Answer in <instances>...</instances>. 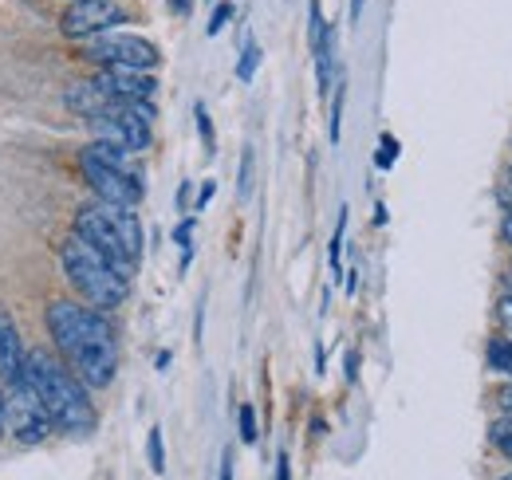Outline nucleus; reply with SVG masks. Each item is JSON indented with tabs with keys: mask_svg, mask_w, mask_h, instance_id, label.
Segmentation results:
<instances>
[{
	"mask_svg": "<svg viewBox=\"0 0 512 480\" xmlns=\"http://www.w3.org/2000/svg\"><path fill=\"white\" fill-rule=\"evenodd\" d=\"M48 331L87 390H107L115 382L119 339H115V327L107 323V311H95V307L75 300H52L48 303Z\"/></svg>",
	"mask_w": 512,
	"mask_h": 480,
	"instance_id": "1",
	"label": "nucleus"
},
{
	"mask_svg": "<svg viewBox=\"0 0 512 480\" xmlns=\"http://www.w3.org/2000/svg\"><path fill=\"white\" fill-rule=\"evenodd\" d=\"M99 87L107 95H115L119 103H150L158 95V79L154 71H99L95 75Z\"/></svg>",
	"mask_w": 512,
	"mask_h": 480,
	"instance_id": "12",
	"label": "nucleus"
},
{
	"mask_svg": "<svg viewBox=\"0 0 512 480\" xmlns=\"http://www.w3.org/2000/svg\"><path fill=\"white\" fill-rule=\"evenodd\" d=\"M375 225H386V205H375Z\"/></svg>",
	"mask_w": 512,
	"mask_h": 480,
	"instance_id": "34",
	"label": "nucleus"
},
{
	"mask_svg": "<svg viewBox=\"0 0 512 480\" xmlns=\"http://www.w3.org/2000/svg\"><path fill=\"white\" fill-rule=\"evenodd\" d=\"M75 237H83L91 248H99L107 256V264L123 276L138 272L142 260V221L134 217V209L123 205H107V201H91L75 213Z\"/></svg>",
	"mask_w": 512,
	"mask_h": 480,
	"instance_id": "3",
	"label": "nucleus"
},
{
	"mask_svg": "<svg viewBox=\"0 0 512 480\" xmlns=\"http://www.w3.org/2000/svg\"><path fill=\"white\" fill-rule=\"evenodd\" d=\"M489 441H493L497 453H505V457L512 461V421H497L493 433H489Z\"/></svg>",
	"mask_w": 512,
	"mask_h": 480,
	"instance_id": "18",
	"label": "nucleus"
},
{
	"mask_svg": "<svg viewBox=\"0 0 512 480\" xmlns=\"http://www.w3.org/2000/svg\"><path fill=\"white\" fill-rule=\"evenodd\" d=\"M28 382L44 402L48 418L56 421V429H64L71 437H87L95 429L91 394L71 366L56 362L48 351H28Z\"/></svg>",
	"mask_w": 512,
	"mask_h": 480,
	"instance_id": "2",
	"label": "nucleus"
},
{
	"mask_svg": "<svg viewBox=\"0 0 512 480\" xmlns=\"http://www.w3.org/2000/svg\"><path fill=\"white\" fill-rule=\"evenodd\" d=\"M501 421H512V386L501 394Z\"/></svg>",
	"mask_w": 512,
	"mask_h": 480,
	"instance_id": "28",
	"label": "nucleus"
},
{
	"mask_svg": "<svg viewBox=\"0 0 512 480\" xmlns=\"http://www.w3.org/2000/svg\"><path fill=\"white\" fill-rule=\"evenodd\" d=\"M505 189H509V197H512V162H509V170H505Z\"/></svg>",
	"mask_w": 512,
	"mask_h": 480,
	"instance_id": "35",
	"label": "nucleus"
},
{
	"mask_svg": "<svg viewBox=\"0 0 512 480\" xmlns=\"http://www.w3.org/2000/svg\"><path fill=\"white\" fill-rule=\"evenodd\" d=\"M146 457H150V469L162 477V473H166V445H162V425H150V433H146Z\"/></svg>",
	"mask_w": 512,
	"mask_h": 480,
	"instance_id": "14",
	"label": "nucleus"
},
{
	"mask_svg": "<svg viewBox=\"0 0 512 480\" xmlns=\"http://www.w3.org/2000/svg\"><path fill=\"white\" fill-rule=\"evenodd\" d=\"M127 20V8L119 0H71L60 16V32L67 40H95Z\"/></svg>",
	"mask_w": 512,
	"mask_h": 480,
	"instance_id": "7",
	"label": "nucleus"
},
{
	"mask_svg": "<svg viewBox=\"0 0 512 480\" xmlns=\"http://www.w3.org/2000/svg\"><path fill=\"white\" fill-rule=\"evenodd\" d=\"M509 292H512V272H509Z\"/></svg>",
	"mask_w": 512,
	"mask_h": 480,
	"instance_id": "36",
	"label": "nucleus"
},
{
	"mask_svg": "<svg viewBox=\"0 0 512 480\" xmlns=\"http://www.w3.org/2000/svg\"><path fill=\"white\" fill-rule=\"evenodd\" d=\"M64 103H67V111H75L79 119H99V115H115V111L130 107V103H119L115 95H107L95 75H91V79H75L64 91Z\"/></svg>",
	"mask_w": 512,
	"mask_h": 480,
	"instance_id": "11",
	"label": "nucleus"
},
{
	"mask_svg": "<svg viewBox=\"0 0 512 480\" xmlns=\"http://www.w3.org/2000/svg\"><path fill=\"white\" fill-rule=\"evenodd\" d=\"M170 8H174L178 16H186V12L193 8V0H170Z\"/></svg>",
	"mask_w": 512,
	"mask_h": 480,
	"instance_id": "31",
	"label": "nucleus"
},
{
	"mask_svg": "<svg viewBox=\"0 0 512 480\" xmlns=\"http://www.w3.org/2000/svg\"><path fill=\"white\" fill-rule=\"evenodd\" d=\"M83 56L99 63V71H158L162 52L134 32H103L95 40H87Z\"/></svg>",
	"mask_w": 512,
	"mask_h": 480,
	"instance_id": "5",
	"label": "nucleus"
},
{
	"mask_svg": "<svg viewBox=\"0 0 512 480\" xmlns=\"http://www.w3.org/2000/svg\"><path fill=\"white\" fill-rule=\"evenodd\" d=\"M276 480H292V461H288V453L276 457Z\"/></svg>",
	"mask_w": 512,
	"mask_h": 480,
	"instance_id": "26",
	"label": "nucleus"
},
{
	"mask_svg": "<svg viewBox=\"0 0 512 480\" xmlns=\"http://www.w3.org/2000/svg\"><path fill=\"white\" fill-rule=\"evenodd\" d=\"M343 237H347V205L339 209V221H335V233H331V272H335V280L343 276V264H339V252H343Z\"/></svg>",
	"mask_w": 512,
	"mask_h": 480,
	"instance_id": "15",
	"label": "nucleus"
},
{
	"mask_svg": "<svg viewBox=\"0 0 512 480\" xmlns=\"http://www.w3.org/2000/svg\"><path fill=\"white\" fill-rule=\"evenodd\" d=\"M394 158H398V142L383 134V146H379V154H375V162H379V170H390L394 166Z\"/></svg>",
	"mask_w": 512,
	"mask_h": 480,
	"instance_id": "24",
	"label": "nucleus"
},
{
	"mask_svg": "<svg viewBox=\"0 0 512 480\" xmlns=\"http://www.w3.org/2000/svg\"><path fill=\"white\" fill-rule=\"evenodd\" d=\"M359 16H363V0H351V24H359Z\"/></svg>",
	"mask_w": 512,
	"mask_h": 480,
	"instance_id": "33",
	"label": "nucleus"
},
{
	"mask_svg": "<svg viewBox=\"0 0 512 480\" xmlns=\"http://www.w3.org/2000/svg\"><path fill=\"white\" fill-rule=\"evenodd\" d=\"M233 20V4L229 0H221L217 8H213V16H209V28H205V36H221V28Z\"/></svg>",
	"mask_w": 512,
	"mask_h": 480,
	"instance_id": "22",
	"label": "nucleus"
},
{
	"mask_svg": "<svg viewBox=\"0 0 512 480\" xmlns=\"http://www.w3.org/2000/svg\"><path fill=\"white\" fill-rule=\"evenodd\" d=\"M193 119H197V134H201V142H205V154H213L217 150V138H213V122H209V111L197 103L193 107Z\"/></svg>",
	"mask_w": 512,
	"mask_h": 480,
	"instance_id": "17",
	"label": "nucleus"
},
{
	"mask_svg": "<svg viewBox=\"0 0 512 480\" xmlns=\"http://www.w3.org/2000/svg\"><path fill=\"white\" fill-rule=\"evenodd\" d=\"M485 362L501 374V378H509L512 382V335H505V339H493L489 343V351H485Z\"/></svg>",
	"mask_w": 512,
	"mask_h": 480,
	"instance_id": "13",
	"label": "nucleus"
},
{
	"mask_svg": "<svg viewBox=\"0 0 512 480\" xmlns=\"http://www.w3.org/2000/svg\"><path fill=\"white\" fill-rule=\"evenodd\" d=\"M8 429V394H4V382H0V433Z\"/></svg>",
	"mask_w": 512,
	"mask_h": 480,
	"instance_id": "27",
	"label": "nucleus"
},
{
	"mask_svg": "<svg viewBox=\"0 0 512 480\" xmlns=\"http://www.w3.org/2000/svg\"><path fill=\"white\" fill-rule=\"evenodd\" d=\"M355 374H359V359H355V355H347V382H355Z\"/></svg>",
	"mask_w": 512,
	"mask_h": 480,
	"instance_id": "32",
	"label": "nucleus"
},
{
	"mask_svg": "<svg viewBox=\"0 0 512 480\" xmlns=\"http://www.w3.org/2000/svg\"><path fill=\"white\" fill-rule=\"evenodd\" d=\"M60 264H64V276L67 284L83 296L87 307H95V311H115V307H123L130 296V280L123 272H115L111 264H107V256L99 252V248H91L83 237H71L60 244Z\"/></svg>",
	"mask_w": 512,
	"mask_h": 480,
	"instance_id": "4",
	"label": "nucleus"
},
{
	"mask_svg": "<svg viewBox=\"0 0 512 480\" xmlns=\"http://www.w3.org/2000/svg\"><path fill=\"white\" fill-rule=\"evenodd\" d=\"M217 480H233V453H225V457H221V477Z\"/></svg>",
	"mask_w": 512,
	"mask_h": 480,
	"instance_id": "30",
	"label": "nucleus"
},
{
	"mask_svg": "<svg viewBox=\"0 0 512 480\" xmlns=\"http://www.w3.org/2000/svg\"><path fill=\"white\" fill-rule=\"evenodd\" d=\"M497 319H501V327L512 335V292L509 296H501V303H497Z\"/></svg>",
	"mask_w": 512,
	"mask_h": 480,
	"instance_id": "25",
	"label": "nucleus"
},
{
	"mask_svg": "<svg viewBox=\"0 0 512 480\" xmlns=\"http://www.w3.org/2000/svg\"><path fill=\"white\" fill-rule=\"evenodd\" d=\"M0 382L4 390L28 386V347L20 343V331L4 307H0Z\"/></svg>",
	"mask_w": 512,
	"mask_h": 480,
	"instance_id": "9",
	"label": "nucleus"
},
{
	"mask_svg": "<svg viewBox=\"0 0 512 480\" xmlns=\"http://www.w3.org/2000/svg\"><path fill=\"white\" fill-rule=\"evenodd\" d=\"M308 36H312V56H316V83H320V95L327 99L331 83H335V36L323 24L320 0H312V8H308Z\"/></svg>",
	"mask_w": 512,
	"mask_h": 480,
	"instance_id": "10",
	"label": "nucleus"
},
{
	"mask_svg": "<svg viewBox=\"0 0 512 480\" xmlns=\"http://www.w3.org/2000/svg\"><path fill=\"white\" fill-rule=\"evenodd\" d=\"M497 201H501V237H505V244H509V252H512V197H509V189H497Z\"/></svg>",
	"mask_w": 512,
	"mask_h": 480,
	"instance_id": "21",
	"label": "nucleus"
},
{
	"mask_svg": "<svg viewBox=\"0 0 512 480\" xmlns=\"http://www.w3.org/2000/svg\"><path fill=\"white\" fill-rule=\"evenodd\" d=\"M501 480H512V473H509V477H501Z\"/></svg>",
	"mask_w": 512,
	"mask_h": 480,
	"instance_id": "37",
	"label": "nucleus"
},
{
	"mask_svg": "<svg viewBox=\"0 0 512 480\" xmlns=\"http://www.w3.org/2000/svg\"><path fill=\"white\" fill-rule=\"evenodd\" d=\"M213 189H217L213 181H205V185H201V193H197V209H205V205H209V197H213Z\"/></svg>",
	"mask_w": 512,
	"mask_h": 480,
	"instance_id": "29",
	"label": "nucleus"
},
{
	"mask_svg": "<svg viewBox=\"0 0 512 480\" xmlns=\"http://www.w3.org/2000/svg\"><path fill=\"white\" fill-rule=\"evenodd\" d=\"M237 425H241V441H245V445H256L260 429H256V410H253V406H241V414H237Z\"/></svg>",
	"mask_w": 512,
	"mask_h": 480,
	"instance_id": "19",
	"label": "nucleus"
},
{
	"mask_svg": "<svg viewBox=\"0 0 512 480\" xmlns=\"http://www.w3.org/2000/svg\"><path fill=\"white\" fill-rule=\"evenodd\" d=\"M79 170H83L87 185L95 189V197H99V201H107V205H123V209H134V205L142 201V178H138V174H130V170L107 166V162L91 158L87 150L79 154Z\"/></svg>",
	"mask_w": 512,
	"mask_h": 480,
	"instance_id": "8",
	"label": "nucleus"
},
{
	"mask_svg": "<svg viewBox=\"0 0 512 480\" xmlns=\"http://www.w3.org/2000/svg\"><path fill=\"white\" fill-rule=\"evenodd\" d=\"M335 99H331V142L339 146V134H343V83L331 91Z\"/></svg>",
	"mask_w": 512,
	"mask_h": 480,
	"instance_id": "20",
	"label": "nucleus"
},
{
	"mask_svg": "<svg viewBox=\"0 0 512 480\" xmlns=\"http://www.w3.org/2000/svg\"><path fill=\"white\" fill-rule=\"evenodd\" d=\"M150 122H154V107L150 103H130L115 115H99V119H87L95 142H107V146H119L130 154H142L150 146Z\"/></svg>",
	"mask_w": 512,
	"mask_h": 480,
	"instance_id": "6",
	"label": "nucleus"
},
{
	"mask_svg": "<svg viewBox=\"0 0 512 480\" xmlns=\"http://www.w3.org/2000/svg\"><path fill=\"white\" fill-rule=\"evenodd\" d=\"M237 193H241V197H249V193H253V146H245V154H241V178H237Z\"/></svg>",
	"mask_w": 512,
	"mask_h": 480,
	"instance_id": "23",
	"label": "nucleus"
},
{
	"mask_svg": "<svg viewBox=\"0 0 512 480\" xmlns=\"http://www.w3.org/2000/svg\"><path fill=\"white\" fill-rule=\"evenodd\" d=\"M256 67H260V48L249 40V44H245V52H241V63H237V79H241V83H253Z\"/></svg>",
	"mask_w": 512,
	"mask_h": 480,
	"instance_id": "16",
	"label": "nucleus"
}]
</instances>
